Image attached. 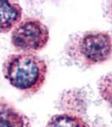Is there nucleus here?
<instances>
[{
    "label": "nucleus",
    "instance_id": "1",
    "mask_svg": "<svg viewBox=\"0 0 112 127\" xmlns=\"http://www.w3.org/2000/svg\"><path fill=\"white\" fill-rule=\"evenodd\" d=\"M3 73L14 87L34 94L42 87L47 74L45 60L31 53L9 55L3 63Z\"/></svg>",
    "mask_w": 112,
    "mask_h": 127
},
{
    "label": "nucleus",
    "instance_id": "2",
    "mask_svg": "<svg viewBox=\"0 0 112 127\" xmlns=\"http://www.w3.org/2000/svg\"><path fill=\"white\" fill-rule=\"evenodd\" d=\"M71 55L84 64L94 65L112 56V37L107 32H85L73 42Z\"/></svg>",
    "mask_w": 112,
    "mask_h": 127
},
{
    "label": "nucleus",
    "instance_id": "3",
    "mask_svg": "<svg viewBox=\"0 0 112 127\" xmlns=\"http://www.w3.org/2000/svg\"><path fill=\"white\" fill-rule=\"evenodd\" d=\"M48 40V28L40 20L33 18L19 22L11 34L13 46L25 53L41 50L47 44Z\"/></svg>",
    "mask_w": 112,
    "mask_h": 127
},
{
    "label": "nucleus",
    "instance_id": "4",
    "mask_svg": "<svg viewBox=\"0 0 112 127\" xmlns=\"http://www.w3.org/2000/svg\"><path fill=\"white\" fill-rule=\"evenodd\" d=\"M22 9L17 2L0 0V33L9 32L20 22Z\"/></svg>",
    "mask_w": 112,
    "mask_h": 127
},
{
    "label": "nucleus",
    "instance_id": "5",
    "mask_svg": "<svg viewBox=\"0 0 112 127\" xmlns=\"http://www.w3.org/2000/svg\"><path fill=\"white\" fill-rule=\"evenodd\" d=\"M0 127H31L24 114L7 104L0 105Z\"/></svg>",
    "mask_w": 112,
    "mask_h": 127
},
{
    "label": "nucleus",
    "instance_id": "6",
    "mask_svg": "<svg viewBox=\"0 0 112 127\" xmlns=\"http://www.w3.org/2000/svg\"><path fill=\"white\" fill-rule=\"evenodd\" d=\"M46 127H90L83 119L69 114H56L48 121Z\"/></svg>",
    "mask_w": 112,
    "mask_h": 127
},
{
    "label": "nucleus",
    "instance_id": "7",
    "mask_svg": "<svg viewBox=\"0 0 112 127\" xmlns=\"http://www.w3.org/2000/svg\"><path fill=\"white\" fill-rule=\"evenodd\" d=\"M99 91L101 97L112 106V73L108 74L100 79Z\"/></svg>",
    "mask_w": 112,
    "mask_h": 127
}]
</instances>
